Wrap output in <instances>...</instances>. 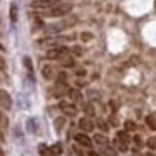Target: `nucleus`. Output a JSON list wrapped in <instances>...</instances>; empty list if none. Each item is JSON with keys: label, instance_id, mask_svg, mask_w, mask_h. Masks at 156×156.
Here are the masks:
<instances>
[{"label": "nucleus", "instance_id": "obj_21", "mask_svg": "<svg viewBox=\"0 0 156 156\" xmlns=\"http://www.w3.org/2000/svg\"><path fill=\"white\" fill-rule=\"evenodd\" d=\"M148 146H149L151 149H156V136H153V138L148 139Z\"/></svg>", "mask_w": 156, "mask_h": 156}, {"label": "nucleus", "instance_id": "obj_28", "mask_svg": "<svg viewBox=\"0 0 156 156\" xmlns=\"http://www.w3.org/2000/svg\"><path fill=\"white\" fill-rule=\"evenodd\" d=\"M89 156H99V154H98V153H94V151H91V153H89Z\"/></svg>", "mask_w": 156, "mask_h": 156}, {"label": "nucleus", "instance_id": "obj_18", "mask_svg": "<svg viewBox=\"0 0 156 156\" xmlns=\"http://www.w3.org/2000/svg\"><path fill=\"white\" fill-rule=\"evenodd\" d=\"M24 66L27 67L29 72H32V61H30V57H24Z\"/></svg>", "mask_w": 156, "mask_h": 156}, {"label": "nucleus", "instance_id": "obj_2", "mask_svg": "<svg viewBox=\"0 0 156 156\" xmlns=\"http://www.w3.org/2000/svg\"><path fill=\"white\" fill-rule=\"evenodd\" d=\"M57 4H59L57 0H34L32 2V7L34 9H52Z\"/></svg>", "mask_w": 156, "mask_h": 156}, {"label": "nucleus", "instance_id": "obj_26", "mask_svg": "<svg viewBox=\"0 0 156 156\" xmlns=\"http://www.w3.org/2000/svg\"><path fill=\"white\" fill-rule=\"evenodd\" d=\"M72 51H74V52H76V54H77V55H81L82 49H81V47H74V49H72Z\"/></svg>", "mask_w": 156, "mask_h": 156}, {"label": "nucleus", "instance_id": "obj_4", "mask_svg": "<svg viewBox=\"0 0 156 156\" xmlns=\"http://www.w3.org/2000/svg\"><path fill=\"white\" fill-rule=\"evenodd\" d=\"M74 138H76V141H77L79 144H82V146H87V148H89V146L92 144V139L89 138L87 134H82V133H79V134L74 136Z\"/></svg>", "mask_w": 156, "mask_h": 156}, {"label": "nucleus", "instance_id": "obj_15", "mask_svg": "<svg viewBox=\"0 0 156 156\" xmlns=\"http://www.w3.org/2000/svg\"><path fill=\"white\" fill-rule=\"evenodd\" d=\"M10 19L12 22L17 20V5H10Z\"/></svg>", "mask_w": 156, "mask_h": 156}, {"label": "nucleus", "instance_id": "obj_19", "mask_svg": "<svg viewBox=\"0 0 156 156\" xmlns=\"http://www.w3.org/2000/svg\"><path fill=\"white\" fill-rule=\"evenodd\" d=\"M64 121H66L64 118H57V119H55V129H57V131H61V129H62V124H64Z\"/></svg>", "mask_w": 156, "mask_h": 156}, {"label": "nucleus", "instance_id": "obj_17", "mask_svg": "<svg viewBox=\"0 0 156 156\" xmlns=\"http://www.w3.org/2000/svg\"><path fill=\"white\" fill-rule=\"evenodd\" d=\"M39 151H41L42 156H52V151L49 153V151H47V146H45V144H41V146H39Z\"/></svg>", "mask_w": 156, "mask_h": 156}, {"label": "nucleus", "instance_id": "obj_14", "mask_svg": "<svg viewBox=\"0 0 156 156\" xmlns=\"http://www.w3.org/2000/svg\"><path fill=\"white\" fill-rule=\"evenodd\" d=\"M51 151L54 153V154H61V153H62V144H61V143H55V144L51 148Z\"/></svg>", "mask_w": 156, "mask_h": 156}, {"label": "nucleus", "instance_id": "obj_6", "mask_svg": "<svg viewBox=\"0 0 156 156\" xmlns=\"http://www.w3.org/2000/svg\"><path fill=\"white\" fill-rule=\"evenodd\" d=\"M61 109L66 112L67 116H76L77 114V109L74 104H67V102H61Z\"/></svg>", "mask_w": 156, "mask_h": 156}, {"label": "nucleus", "instance_id": "obj_3", "mask_svg": "<svg viewBox=\"0 0 156 156\" xmlns=\"http://www.w3.org/2000/svg\"><path fill=\"white\" fill-rule=\"evenodd\" d=\"M67 55V49L66 47H57V49H51L47 52V57L49 59H62Z\"/></svg>", "mask_w": 156, "mask_h": 156}, {"label": "nucleus", "instance_id": "obj_23", "mask_svg": "<svg viewBox=\"0 0 156 156\" xmlns=\"http://www.w3.org/2000/svg\"><path fill=\"white\" fill-rule=\"evenodd\" d=\"M148 124H149V128L156 129V122H154V119H153V118H148Z\"/></svg>", "mask_w": 156, "mask_h": 156}, {"label": "nucleus", "instance_id": "obj_22", "mask_svg": "<svg viewBox=\"0 0 156 156\" xmlns=\"http://www.w3.org/2000/svg\"><path fill=\"white\" fill-rule=\"evenodd\" d=\"M61 62H62V64H67V66H72V59L67 57V55H66V57H62Z\"/></svg>", "mask_w": 156, "mask_h": 156}, {"label": "nucleus", "instance_id": "obj_29", "mask_svg": "<svg viewBox=\"0 0 156 156\" xmlns=\"http://www.w3.org/2000/svg\"><path fill=\"white\" fill-rule=\"evenodd\" d=\"M2 49H4V47H2V45H0V51H2Z\"/></svg>", "mask_w": 156, "mask_h": 156}, {"label": "nucleus", "instance_id": "obj_10", "mask_svg": "<svg viewBox=\"0 0 156 156\" xmlns=\"http://www.w3.org/2000/svg\"><path fill=\"white\" fill-rule=\"evenodd\" d=\"M42 76H44L45 79H52V67L51 66H44V67H42Z\"/></svg>", "mask_w": 156, "mask_h": 156}, {"label": "nucleus", "instance_id": "obj_13", "mask_svg": "<svg viewBox=\"0 0 156 156\" xmlns=\"http://www.w3.org/2000/svg\"><path fill=\"white\" fill-rule=\"evenodd\" d=\"M27 131L34 134L35 133V119H29L27 121Z\"/></svg>", "mask_w": 156, "mask_h": 156}, {"label": "nucleus", "instance_id": "obj_8", "mask_svg": "<svg viewBox=\"0 0 156 156\" xmlns=\"http://www.w3.org/2000/svg\"><path fill=\"white\" fill-rule=\"evenodd\" d=\"M62 29H64L62 24H52V25H47V27H45V32H47V34H57Z\"/></svg>", "mask_w": 156, "mask_h": 156}, {"label": "nucleus", "instance_id": "obj_1", "mask_svg": "<svg viewBox=\"0 0 156 156\" xmlns=\"http://www.w3.org/2000/svg\"><path fill=\"white\" fill-rule=\"evenodd\" d=\"M72 10V5L71 4H57L55 7L49 9L45 12V17H61V15H69V12Z\"/></svg>", "mask_w": 156, "mask_h": 156}, {"label": "nucleus", "instance_id": "obj_27", "mask_svg": "<svg viewBox=\"0 0 156 156\" xmlns=\"http://www.w3.org/2000/svg\"><path fill=\"white\" fill-rule=\"evenodd\" d=\"M99 126H101V128H102V129H108V126H106V124H104V122H102V121H101V122H99Z\"/></svg>", "mask_w": 156, "mask_h": 156}, {"label": "nucleus", "instance_id": "obj_24", "mask_svg": "<svg viewBox=\"0 0 156 156\" xmlns=\"http://www.w3.org/2000/svg\"><path fill=\"white\" fill-rule=\"evenodd\" d=\"M126 129H134V122L128 121V122H126Z\"/></svg>", "mask_w": 156, "mask_h": 156}, {"label": "nucleus", "instance_id": "obj_20", "mask_svg": "<svg viewBox=\"0 0 156 156\" xmlns=\"http://www.w3.org/2000/svg\"><path fill=\"white\" fill-rule=\"evenodd\" d=\"M59 84H61V86L67 84V76H66L64 72H61V74H59Z\"/></svg>", "mask_w": 156, "mask_h": 156}, {"label": "nucleus", "instance_id": "obj_25", "mask_svg": "<svg viewBox=\"0 0 156 156\" xmlns=\"http://www.w3.org/2000/svg\"><path fill=\"white\" fill-rule=\"evenodd\" d=\"M81 37H82V39H84V41H89V39H91V37H92V35H91V34H87V32H84V34H82V35H81Z\"/></svg>", "mask_w": 156, "mask_h": 156}, {"label": "nucleus", "instance_id": "obj_16", "mask_svg": "<svg viewBox=\"0 0 156 156\" xmlns=\"http://www.w3.org/2000/svg\"><path fill=\"white\" fill-rule=\"evenodd\" d=\"M69 96H71L72 101H77V99H81V92L76 91V89H72V91H69Z\"/></svg>", "mask_w": 156, "mask_h": 156}, {"label": "nucleus", "instance_id": "obj_7", "mask_svg": "<svg viewBox=\"0 0 156 156\" xmlns=\"http://www.w3.org/2000/svg\"><path fill=\"white\" fill-rule=\"evenodd\" d=\"M0 106L5 108V109H9L12 106V101H10V98H9V94L5 91H0Z\"/></svg>", "mask_w": 156, "mask_h": 156}, {"label": "nucleus", "instance_id": "obj_11", "mask_svg": "<svg viewBox=\"0 0 156 156\" xmlns=\"http://www.w3.org/2000/svg\"><path fill=\"white\" fill-rule=\"evenodd\" d=\"M19 104H20V108H22V109H27V108H30V101H29L27 98L24 99V96H19Z\"/></svg>", "mask_w": 156, "mask_h": 156}, {"label": "nucleus", "instance_id": "obj_5", "mask_svg": "<svg viewBox=\"0 0 156 156\" xmlns=\"http://www.w3.org/2000/svg\"><path fill=\"white\" fill-rule=\"evenodd\" d=\"M79 128H81L82 131H92V129H94V122L89 118H82L81 121H79Z\"/></svg>", "mask_w": 156, "mask_h": 156}, {"label": "nucleus", "instance_id": "obj_12", "mask_svg": "<svg viewBox=\"0 0 156 156\" xmlns=\"http://www.w3.org/2000/svg\"><path fill=\"white\" fill-rule=\"evenodd\" d=\"M72 24H76V17H74V15H69L67 19L62 20V27H69V25H72Z\"/></svg>", "mask_w": 156, "mask_h": 156}, {"label": "nucleus", "instance_id": "obj_9", "mask_svg": "<svg viewBox=\"0 0 156 156\" xmlns=\"http://www.w3.org/2000/svg\"><path fill=\"white\" fill-rule=\"evenodd\" d=\"M94 141L98 143V144H102V146L108 144V138H106L104 134H96V136H94Z\"/></svg>", "mask_w": 156, "mask_h": 156}]
</instances>
